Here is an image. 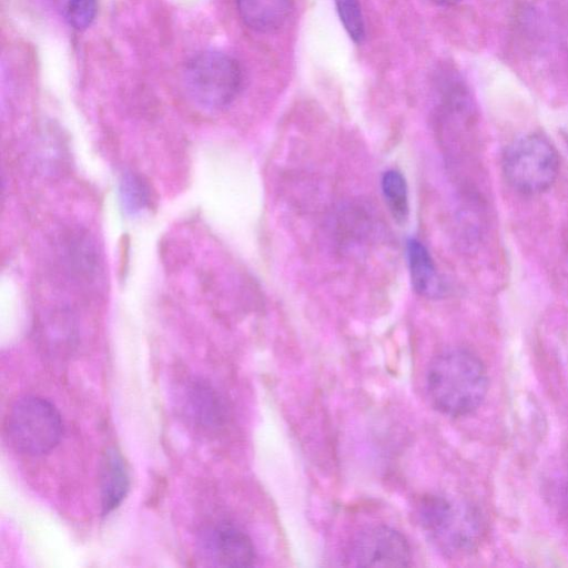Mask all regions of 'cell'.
<instances>
[{
  "label": "cell",
  "mask_w": 568,
  "mask_h": 568,
  "mask_svg": "<svg viewBox=\"0 0 568 568\" xmlns=\"http://www.w3.org/2000/svg\"><path fill=\"white\" fill-rule=\"evenodd\" d=\"M488 377L483 362L468 349L454 347L437 354L426 371V392L440 413L460 417L484 402Z\"/></svg>",
  "instance_id": "cell-1"
},
{
  "label": "cell",
  "mask_w": 568,
  "mask_h": 568,
  "mask_svg": "<svg viewBox=\"0 0 568 568\" xmlns=\"http://www.w3.org/2000/svg\"><path fill=\"white\" fill-rule=\"evenodd\" d=\"M418 523L429 540L448 556L474 550L484 534L480 511L471 504L428 494L416 506Z\"/></svg>",
  "instance_id": "cell-2"
},
{
  "label": "cell",
  "mask_w": 568,
  "mask_h": 568,
  "mask_svg": "<svg viewBox=\"0 0 568 568\" xmlns=\"http://www.w3.org/2000/svg\"><path fill=\"white\" fill-rule=\"evenodd\" d=\"M183 83L190 99L203 109L221 110L230 105L242 88L243 73L232 55L206 50L185 64Z\"/></svg>",
  "instance_id": "cell-3"
},
{
  "label": "cell",
  "mask_w": 568,
  "mask_h": 568,
  "mask_svg": "<svg viewBox=\"0 0 568 568\" xmlns=\"http://www.w3.org/2000/svg\"><path fill=\"white\" fill-rule=\"evenodd\" d=\"M6 432L11 445L22 454L37 456L54 448L63 433L60 413L49 400L33 395L11 406Z\"/></svg>",
  "instance_id": "cell-4"
},
{
  "label": "cell",
  "mask_w": 568,
  "mask_h": 568,
  "mask_svg": "<svg viewBox=\"0 0 568 568\" xmlns=\"http://www.w3.org/2000/svg\"><path fill=\"white\" fill-rule=\"evenodd\" d=\"M503 169L506 180L517 191L540 193L550 187L557 178L558 154L544 135L524 134L507 146Z\"/></svg>",
  "instance_id": "cell-5"
},
{
  "label": "cell",
  "mask_w": 568,
  "mask_h": 568,
  "mask_svg": "<svg viewBox=\"0 0 568 568\" xmlns=\"http://www.w3.org/2000/svg\"><path fill=\"white\" fill-rule=\"evenodd\" d=\"M410 547L396 529L379 525L363 529L349 542L345 560L354 567H406Z\"/></svg>",
  "instance_id": "cell-6"
},
{
  "label": "cell",
  "mask_w": 568,
  "mask_h": 568,
  "mask_svg": "<svg viewBox=\"0 0 568 568\" xmlns=\"http://www.w3.org/2000/svg\"><path fill=\"white\" fill-rule=\"evenodd\" d=\"M196 552L205 566L248 567L255 561L251 538L230 523L204 528L197 536Z\"/></svg>",
  "instance_id": "cell-7"
},
{
  "label": "cell",
  "mask_w": 568,
  "mask_h": 568,
  "mask_svg": "<svg viewBox=\"0 0 568 568\" xmlns=\"http://www.w3.org/2000/svg\"><path fill=\"white\" fill-rule=\"evenodd\" d=\"M182 409L195 426L214 430L222 426L226 408L220 394L204 379H192L183 388Z\"/></svg>",
  "instance_id": "cell-8"
},
{
  "label": "cell",
  "mask_w": 568,
  "mask_h": 568,
  "mask_svg": "<svg viewBox=\"0 0 568 568\" xmlns=\"http://www.w3.org/2000/svg\"><path fill=\"white\" fill-rule=\"evenodd\" d=\"M100 499L103 515L115 510L130 489V475L122 455L115 448L104 453L100 464Z\"/></svg>",
  "instance_id": "cell-9"
},
{
  "label": "cell",
  "mask_w": 568,
  "mask_h": 568,
  "mask_svg": "<svg viewBox=\"0 0 568 568\" xmlns=\"http://www.w3.org/2000/svg\"><path fill=\"white\" fill-rule=\"evenodd\" d=\"M406 258L414 291L427 298L444 294V284L427 247L417 239L406 242Z\"/></svg>",
  "instance_id": "cell-10"
},
{
  "label": "cell",
  "mask_w": 568,
  "mask_h": 568,
  "mask_svg": "<svg viewBox=\"0 0 568 568\" xmlns=\"http://www.w3.org/2000/svg\"><path fill=\"white\" fill-rule=\"evenodd\" d=\"M293 0H236L242 21L258 32H271L286 21Z\"/></svg>",
  "instance_id": "cell-11"
},
{
  "label": "cell",
  "mask_w": 568,
  "mask_h": 568,
  "mask_svg": "<svg viewBox=\"0 0 568 568\" xmlns=\"http://www.w3.org/2000/svg\"><path fill=\"white\" fill-rule=\"evenodd\" d=\"M381 190L393 219L402 224L409 214L408 187L403 173L396 169L386 170L381 178Z\"/></svg>",
  "instance_id": "cell-12"
},
{
  "label": "cell",
  "mask_w": 568,
  "mask_h": 568,
  "mask_svg": "<svg viewBox=\"0 0 568 568\" xmlns=\"http://www.w3.org/2000/svg\"><path fill=\"white\" fill-rule=\"evenodd\" d=\"M119 201L125 214L138 215L151 203L149 184L138 173H123L119 181Z\"/></svg>",
  "instance_id": "cell-13"
},
{
  "label": "cell",
  "mask_w": 568,
  "mask_h": 568,
  "mask_svg": "<svg viewBox=\"0 0 568 568\" xmlns=\"http://www.w3.org/2000/svg\"><path fill=\"white\" fill-rule=\"evenodd\" d=\"M338 17L354 42L365 38V23L358 0H334Z\"/></svg>",
  "instance_id": "cell-14"
},
{
  "label": "cell",
  "mask_w": 568,
  "mask_h": 568,
  "mask_svg": "<svg viewBox=\"0 0 568 568\" xmlns=\"http://www.w3.org/2000/svg\"><path fill=\"white\" fill-rule=\"evenodd\" d=\"M98 0H69L65 16L69 24L75 30H84L93 22Z\"/></svg>",
  "instance_id": "cell-15"
},
{
  "label": "cell",
  "mask_w": 568,
  "mask_h": 568,
  "mask_svg": "<svg viewBox=\"0 0 568 568\" xmlns=\"http://www.w3.org/2000/svg\"><path fill=\"white\" fill-rule=\"evenodd\" d=\"M560 497L562 499L564 506L568 509V474L564 477L561 483Z\"/></svg>",
  "instance_id": "cell-16"
},
{
  "label": "cell",
  "mask_w": 568,
  "mask_h": 568,
  "mask_svg": "<svg viewBox=\"0 0 568 568\" xmlns=\"http://www.w3.org/2000/svg\"><path fill=\"white\" fill-rule=\"evenodd\" d=\"M430 1L438 6H453V4L460 2L462 0H430Z\"/></svg>",
  "instance_id": "cell-17"
}]
</instances>
